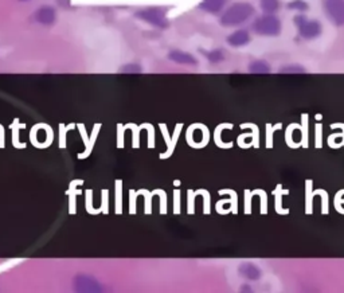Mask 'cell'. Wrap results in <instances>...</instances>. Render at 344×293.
Returning a JSON list of instances; mask_svg holds the SVG:
<instances>
[{
  "mask_svg": "<svg viewBox=\"0 0 344 293\" xmlns=\"http://www.w3.org/2000/svg\"><path fill=\"white\" fill-rule=\"evenodd\" d=\"M254 15V7L249 3H235L230 6L221 17V25L225 27H234L249 21Z\"/></svg>",
  "mask_w": 344,
  "mask_h": 293,
  "instance_id": "1",
  "label": "cell"
},
{
  "mask_svg": "<svg viewBox=\"0 0 344 293\" xmlns=\"http://www.w3.org/2000/svg\"><path fill=\"white\" fill-rule=\"evenodd\" d=\"M253 31L262 37H276L281 33V22L273 14H265L253 22Z\"/></svg>",
  "mask_w": 344,
  "mask_h": 293,
  "instance_id": "2",
  "label": "cell"
},
{
  "mask_svg": "<svg viewBox=\"0 0 344 293\" xmlns=\"http://www.w3.org/2000/svg\"><path fill=\"white\" fill-rule=\"evenodd\" d=\"M295 25L299 30V35L304 39H315L321 34V25L317 21H311L304 15L295 17Z\"/></svg>",
  "mask_w": 344,
  "mask_h": 293,
  "instance_id": "3",
  "label": "cell"
},
{
  "mask_svg": "<svg viewBox=\"0 0 344 293\" xmlns=\"http://www.w3.org/2000/svg\"><path fill=\"white\" fill-rule=\"evenodd\" d=\"M136 17L142 21L150 23V25L155 26V27H160V29H164L168 26V21H167L166 11L159 7H151V9L142 10L136 13Z\"/></svg>",
  "mask_w": 344,
  "mask_h": 293,
  "instance_id": "4",
  "label": "cell"
},
{
  "mask_svg": "<svg viewBox=\"0 0 344 293\" xmlns=\"http://www.w3.org/2000/svg\"><path fill=\"white\" fill-rule=\"evenodd\" d=\"M324 11L336 26H344V0H324Z\"/></svg>",
  "mask_w": 344,
  "mask_h": 293,
  "instance_id": "5",
  "label": "cell"
},
{
  "mask_svg": "<svg viewBox=\"0 0 344 293\" xmlns=\"http://www.w3.org/2000/svg\"><path fill=\"white\" fill-rule=\"evenodd\" d=\"M73 286L77 292H102L104 290L101 282L89 274H77L74 277Z\"/></svg>",
  "mask_w": 344,
  "mask_h": 293,
  "instance_id": "6",
  "label": "cell"
},
{
  "mask_svg": "<svg viewBox=\"0 0 344 293\" xmlns=\"http://www.w3.org/2000/svg\"><path fill=\"white\" fill-rule=\"evenodd\" d=\"M35 21L42 26H51L57 19V13L53 7L50 6H42L41 9H38L34 14Z\"/></svg>",
  "mask_w": 344,
  "mask_h": 293,
  "instance_id": "7",
  "label": "cell"
},
{
  "mask_svg": "<svg viewBox=\"0 0 344 293\" xmlns=\"http://www.w3.org/2000/svg\"><path fill=\"white\" fill-rule=\"evenodd\" d=\"M168 58L175 63H179V65L195 66L198 63L194 55H191L190 53H186V51H182V50H172L168 54Z\"/></svg>",
  "mask_w": 344,
  "mask_h": 293,
  "instance_id": "8",
  "label": "cell"
},
{
  "mask_svg": "<svg viewBox=\"0 0 344 293\" xmlns=\"http://www.w3.org/2000/svg\"><path fill=\"white\" fill-rule=\"evenodd\" d=\"M238 272L243 278H246L249 281H257L261 278V269L257 265L250 264V262H245V264L239 265Z\"/></svg>",
  "mask_w": 344,
  "mask_h": 293,
  "instance_id": "9",
  "label": "cell"
},
{
  "mask_svg": "<svg viewBox=\"0 0 344 293\" xmlns=\"http://www.w3.org/2000/svg\"><path fill=\"white\" fill-rule=\"evenodd\" d=\"M250 42V34L246 30H237L227 37V43L233 47H242Z\"/></svg>",
  "mask_w": 344,
  "mask_h": 293,
  "instance_id": "10",
  "label": "cell"
},
{
  "mask_svg": "<svg viewBox=\"0 0 344 293\" xmlns=\"http://www.w3.org/2000/svg\"><path fill=\"white\" fill-rule=\"evenodd\" d=\"M227 0H203L199 5V9L210 14H218L226 6Z\"/></svg>",
  "mask_w": 344,
  "mask_h": 293,
  "instance_id": "11",
  "label": "cell"
},
{
  "mask_svg": "<svg viewBox=\"0 0 344 293\" xmlns=\"http://www.w3.org/2000/svg\"><path fill=\"white\" fill-rule=\"evenodd\" d=\"M259 5L265 14H274L280 9V0H259Z\"/></svg>",
  "mask_w": 344,
  "mask_h": 293,
  "instance_id": "12",
  "label": "cell"
},
{
  "mask_svg": "<svg viewBox=\"0 0 344 293\" xmlns=\"http://www.w3.org/2000/svg\"><path fill=\"white\" fill-rule=\"evenodd\" d=\"M249 70L254 74H266L270 71V66L265 61H254L249 66Z\"/></svg>",
  "mask_w": 344,
  "mask_h": 293,
  "instance_id": "13",
  "label": "cell"
},
{
  "mask_svg": "<svg viewBox=\"0 0 344 293\" xmlns=\"http://www.w3.org/2000/svg\"><path fill=\"white\" fill-rule=\"evenodd\" d=\"M204 55H206V58L211 63H219V62H222L225 59V54H223L222 50L219 49L207 51V53H204Z\"/></svg>",
  "mask_w": 344,
  "mask_h": 293,
  "instance_id": "14",
  "label": "cell"
},
{
  "mask_svg": "<svg viewBox=\"0 0 344 293\" xmlns=\"http://www.w3.org/2000/svg\"><path fill=\"white\" fill-rule=\"evenodd\" d=\"M288 9L296 10V11H305V10H308V5L303 0H295V2L288 5Z\"/></svg>",
  "mask_w": 344,
  "mask_h": 293,
  "instance_id": "15",
  "label": "cell"
},
{
  "mask_svg": "<svg viewBox=\"0 0 344 293\" xmlns=\"http://www.w3.org/2000/svg\"><path fill=\"white\" fill-rule=\"evenodd\" d=\"M122 73H129V74H133V73H140L142 71V67L137 65V63H129V65H125L124 67L121 69Z\"/></svg>",
  "mask_w": 344,
  "mask_h": 293,
  "instance_id": "16",
  "label": "cell"
},
{
  "mask_svg": "<svg viewBox=\"0 0 344 293\" xmlns=\"http://www.w3.org/2000/svg\"><path fill=\"white\" fill-rule=\"evenodd\" d=\"M280 71L281 73H303L304 69L300 67V66H288V67H284Z\"/></svg>",
  "mask_w": 344,
  "mask_h": 293,
  "instance_id": "17",
  "label": "cell"
},
{
  "mask_svg": "<svg viewBox=\"0 0 344 293\" xmlns=\"http://www.w3.org/2000/svg\"><path fill=\"white\" fill-rule=\"evenodd\" d=\"M21 2H30V0H21Z\"/></svg>",
  "mask_w": 344,
  "mask_h": 293,
  "instance_id": "18",
  "label": "cell"
}]
</instances>
